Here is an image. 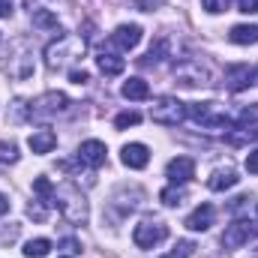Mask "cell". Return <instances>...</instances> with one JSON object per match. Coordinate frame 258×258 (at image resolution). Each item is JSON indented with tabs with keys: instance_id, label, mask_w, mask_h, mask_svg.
I'll use <instances>...</instances> for the list:
<instances>
[{
	"instance_id": "cell-34",
	"label": "cell",
	"mask_w": 258,
	"mask_h": 258,
	"mask_svg": "<svg viewBox=\"0 0 258 258\" xmlns=\"http://www.w3.org/2000/svg\"><path fill=\"white\" fill-rule=\"evenodd\" d=\"M246 171H249V174H258V150H249V156H246Z\"/></svg>"
},
{
	"instance_id": "cell-35",
	"label": "cell",
	"mask_w": 258,
	"mask_h": 258,
	"mask_svg": "<svg viewBox=\"0 0 258 258\" xmlns=\"http://www.w3.org/2000/svg\"><path fill=\"white\" fill-rule=\"evenodd\" d=\"M15 9V0H0V18H9Z\"/></svg>"
},
{
	"instance_id": "cell-38",
	"label": "cell",
	"mask_w": 258,
	"mask_h": 258,
	"mask_svg": "<svg viewBox=\"0 0 258 258\" xmlns=\"http://www.w3.org/2000/svg\"><path fill=\"white\" fill-rule=\"evenodd\" d=\"M66 258H69V255H66Z\"/></svg>"
},
{
	"instance_id": "cell-29",
	"label": "cell",
	"mask_w": 258,
	"mask_h": 258,
	"mask_svg": "<svg viewBox=\"0 0 258 258\" xmlns=\"http://www.w3.org/2000/svg\"><path fill=\"white\" fill-rule=\"evenodd\" d=\"M138 123H141V114L138 111H120L114 117V126L117 129H129V126H138Z\"/></svg>"
},
{
	"instance_id": "cell-27",
	"label": "cell",
	"mask_w": 258,
	"mask_h": 258,
	"mask_svg": "<svg viewBox=\"0 0 258 258\" xmlns=\"http://www.w3.org/2000/svg\"><path fill=\"white\" fill-rule=\"evenodd\" d=\"M252 123H258V102L243 105L240 114H237V126H252Z\"/></svg>"
},
{
	"instance_id": "cell-16",
	"label": "cell",
	"mask_w": 258,
	"mask_h": 258,
	"mask_svg": "<svg viewBox=\"0 0 258 258\" xmlns=\"http://www.w3.org/2000/svg\"><path fill=\"white\" fill-rule=\"evenodd\" d=\"M27 147H30L33 153H51V150L57 147V132H54V129H39V132H33V135L27 138Z\"/></svg>"
},
{
	"instance_id": "cell-15",
	"label": "cell",
	"mask_w": 258,
	"mask_h": 258,
	"mask_svg": "<svg viewBox=\"0 0 258 258\" xmlns=\"http://www.w3.org/2000/svg\"><path fill=\"white\" fill-rule=\"evenodd\" d=\"M213 219H216L213 204H198L192 213L186 216V228H189V231H207V228L213 225Z\"/></svg>"
},
{
	"instance_id": "cell-36",
	"label": "cell",
	"mask_w": 258,
	"mask_h": 258,
	"mask_svg": "<svg viewBox=\"0 0 258 258\" xmlns=\"http://www.w3.org/2000/svg\"><path fill=\"white\" fill-rule=\"evenodd\" d=\"M63 249L69 252V255H78V252H81V246H78V240H72V237H66V240H63Z\"/></svg>"
},
{
	"instance_id": "cell-28",
	"label": "cell",
	"mask_w": 258,
	"mask_h": 258,
	"mask_svg": "<svg viewBox=\"0 0 258 258\" xmlns=\"http://www.w3.org/2000/svg\"><path fill=\"white\" fill-rule=\"evenodd\" d=\"M18 159V150H15V144H9V141H0V171L6 168V165H12Z\"/></svg>"
},
{
	"instance_id": "cell-19",
	"label": "cell",
	"mask_w": 258,
	"mask_h": 258,
	"mask_svg": "<svg viewBox=\"0 0 258 258\" xmlns=\"http://www.w3.org/2000/svg\"><path fill=\"white\" fill-rule=\"evenodd\" d=\"M228 39L234 45H255L258 42V24H234Z\"/></svg>"
},
{
	"instance_id": "cell-21",
	"label": "cell",
	"mask_w": 258,
	"mask_h": 258,
	"mask_svg": "<svg viewBox=\"0 0 258 258\" xmlns=\"http://www.w3.org/2000/svg\"><path fill=\"white\" fill-rule=\"evenodd\" d=\"M30 18H33V24H36L39 30H54V33L60 36V21H57L54 12H48V9H33Z\"/></svg>"
},
{
	"instance_id": "cell-5",
	"label": "cell",
	"mask_w": 258,
	"mask_h": 258,
	"mask_svg": "<svg viewBox=\"0 0 258 258\" xmlns=\"http://www.w3.org/2000/svg\"><path fill=\"white\" fill-rule=\"evenodd\" d=\"M150 117L159 126H177V123L186 120V105L177 96H159L150 108Z\"/></svg>"
},
{
	"instance_id": "cell-32",
	"label": "cell",
	"mask_w": 258,
	"mask_h": 258,
	"mask_svg": "<svg viewBox=\"0 0 258 258\" xmlns=\"http://www.w3.org/2000/svg\"><path fill=\"white\" fill-rule=\"evenodd\" d=\"M69 81H72V84H87L90 75H87L84 69H69Z\"/></svg>"
},
{
	"instance_id": "cell-1",
	"label": "cell",
	"mask_w": 258,
	"mask_h": 258,
	"mask_svg": "<svg viewBox=\"0 0 258 258\" xmlns=\"http://www.w3.org/2000/svg\"><path fill=\"white\" fill-rule=\"evenodd\" d=\"M51 204L60 210V216H63L66 222H72V225H84L87 216H90L87 198H84V192H81L72 180H66V183H60V186H54Z\"/></svg>"
},
{
	"instance_id": "cell-14",
	"label": "cell",
	"mask_w": 258,
	"mask_h": 258,
	"mask_svg": "<svg viewBox=\"0 0 258 258\" xmlns=\"http://www.w3.org/2000/svg\"><path fill=\"white\" fill-rule=\"evenodd\" d=\"M120 159H123V165L126 168H147V162H150V150H147V144H138V141H132L126 144L123 150H120Z\"/></svg>"
},
{
	"instance_id": "cell-3",
	"label": "cell",
	"mask_w": 258,
	"mask_h": 258,
	"mask_svg": "<svg viewBox=\"0 0 258 258\" xmlns=\"http://www.w3.org/2000/svg\"><path fill=\"white\" fill-rule=\"evenodd\" d=\"M69 111V96L60 90H48L42 93L39 99H33L27 105V117L30 120H51V117H60Z\"/></svg>"
},
{
	"instance_id": "cell-26",
	"label": "cell",
	"mask_w": 258,
	"mask_h": 258,
	"mask_svg": "<svg viewBox=\"0 0 258 258\" xmlns=\"http://www.w3.org/2000/svg\"><path fill=\"white\" fill-rule=\"evenodd\" d=\"M192 252H195L192 240H177V243H174V246H171L162 258H192Z\"/></svg>"
},
{
	"instance_id": "cell-37",
	"label": "cell",
	"mask_w": 258,
	"mask_h": 258,
	"mask_svg": "<svg viewBox=\"0 0 258 258\" xmlns=\"http://www.w3.org/2000/svg\"><path fill=\"white\" fill-rule=\"evenodd\" d=\"M9 207H12V201L0 192V216H3V213H9Z\"/></svg>"
},
{
	"instance_id": "cell-11",
	"label": "cell",
	"mask_w": 258,
	"mask_h": 258,
	"mask_svg": "<svg viewBox=\"0 0 258 258\" xmlns=\"http://www.w3.org/2000/svg\"><path fill=\"white\" fill-rule=\"evenodd\" d=\"M138 42H141V27H138V24H120V27L108 36V45H114V48H120V51L135 48Z\"/></svg>"
},
{
	"instance_id": "cell-4",
	"label": "cell",
	"mask_w": 258,
	"mask_h": 258,
	"mask_svg": "<svg viewBox=\"0 0 258 258\" xmlns=\"http://www.w3.org/2000/svg\"><path fill=\"white\" fill-rule=\"evenodd\" d=\"M3 69H6L12 78H18V81H24V78L33 75V48L27 45V39H15V42H12L9 60L3 63Z\"/></svg>"
},
{
	"instance_id": "cell-2",
	"label": "cell",
	"mask_w": 258,
	"mask_h": 258,
	"mask_svg": "<svg viewBox=\"0 0 258 258\" xmlns=\"http://www.w3.org/2000/svg\"><path fill=\"white\" fill-rule=\"evenodd\" d=\"M84 54V39L72 36V33H60L54 42L45 45V66L48 69H63L66 63L78 60Z\"/></svg>"
},
{
	"instance_id": "cell-22",
	"label": "cell",
	"mask_w": 258,
	"mask_h": 258,
	"mask_svg": "<svg viewBox=\"0 0 258 258\" xmlns=\"http://www.w3.org/2000/svg\"><path fill=\"white\" fill-rule=\"evenodd\" d=\"M168 54V39H156V45H150V51L138 60V63L144 66V69H150V66H156V63H162V57Z\"/></svg>"
},
{
	"instance_id": "cell-7",
	"label": "cell",
	"mask_w": 258,
	"mask_h": 258,
	"mask_svg": "<svg viewBox=\"0 0 258 258\" xmlns=\"http://www.w3.org/2000/svg\"><path fill=\"white\" fill-rule=\"evenodd\" d=\"M258 237V225L252 219H237V222H231L228 228H225V234H222V246L225 249H240V246H246L249 240H255Z\"/></svg>"
},
{
	"instance_id": "cell-8",
	"label": "cell",
	"mask_w": 258,
	"mask_h": 258,
	"mask_svg": "<svg viewBox=\"0 0 258 258\" xmlns=\"http://www.w3.org/2000/svg\"><path fill=\"white\" fill-rule=\"evenodd\" d=\"M186 117H192L201 129H228L231 120L225 114H213V102H192L186 105Z\"/></svg>"
},
{
	"instance_id": "cell-12",
	"label": "cell",
	"mask_w": 258,
	"mask_h": 258,
	"mask_svg": "<svg viewBox=\"0 0 258 258\" xmlns=\"http://www.w3.org/2000/svg\"><path fill=\"white\" fill-rule=\"evenodd\" d=\"M174 75L183 87H195V84H207V69L195 60H186V63L174 66Z\"/></svg>"
},
{
	"instance_id": "cell-6",
	"label": "cell",
	"mask_w": 258,
	"mask_h": 258,
	"mask_svg": "<svg viewBox=\"0 0 258 258\" xmlns=\"http://www.w3.org/2000/svg\"><path fill=\"white\" fill-rule=\"evenodd\" d=\"M165 237H168V228H165L159 219H144V222H138L135 231H132V240H135L138 249H153V246H159Z\"/></svg>"
},
{
	"instance_id": "cell-31",
	"label": "cell",
	"mask_w": 258,
	"mask_h": 258,
	"mask_svg": "<svg viewBox=\"0 0 258 258\" xmlns=\"http://www.w3.org/2000/svg\"><path fill=\"white\" fill-rule=\"evenodd\" d=\"M228 3H231V0H201V6H204L210 15H219V12H225V9H228Z\"/></svg>"
},
{
	"instance_id": "cell-33",
	"label": "cell",
	"mask_w": 258,
	"mask_h": 258,
	"mask_svg": "<svg viewBox=\"0 0 258 258\" xmlns=\"http://www.w3.org/2000/svg\"><path fill=\"white\" fill-rule=\"evenodd\" d=\"M237 9L246 12V15H252V12H258V0H237Z\"/></svg>"
},
{
	"instance_id": "cell-30",
	"label": "cell",
	"mask_w": 258,
	"mask_h": 258,
	"mask_svg": "<svg viewBox=\"0 0 258 258\" xmlns=\"http://www.w3.org/2000/svg\"><path fill=\"white\" fill-rule=\"evenodd\" d=\"M33 192L39 195V198H45V201H51L54 186H51V180H48V177H36V180H33Z\"/></svg>"
},
{
	"instance_id": "cell-10",
	"label": "cell",
	"mask_w": 258,
	"mask_h": 258,
	"mask_svg": "<svg viewBox=\"0 0 258 258\" xmlns=\"http://www.w3.org/2000/svg\"><path fill=\"white\" fill-rule=\"evenodd\" d=\"M78 162L81 165H87V168H102L105 165V156H108V150H105V144L102 141H96V138H90V141H81L78 144Z\"/></svg>"
},
{
	"instance_id": "cell-24",
	"label": "cell",
	"mask_w": 258,
	"mask_h": 258,
	"mask_svg": "<svg viewBox=\"0 0 258 258\" xmlns=\"http://www.w3.org/2000/svg\"><path fill=\"white\" fill-rule=\"evenodd\" d=\"M48 252H51V240L48 237H36V240L24 243V255L27 258H45Z\"/></svg>"
},
{
	"instance_id": "cell-18",
	"label": "cell",
	"mask_w": 258,
	"mask_h": 258,
	"mask_svg": "<svg viewBox=\"0 0 258 258\" xmlns=\"http://www.w3.org/2000/svg\"><path fill=\"white\" fill-rule=\"evenodd\" d=\"M96 66H99V72H102V75L114 78V75H120V72L126 69V60H123V57H117L114 51H99V54H96Z\"/></svg>"
},
{
	"instance_id": "cell-23",
	"label": "cell",
	"mask_w": 258,
	"mask_h": 258,
	"mask_svg": "<svg viewBox=\"0 0 258 258\" xmlns=\"http://www.w3.org/2000/svg\"><path fill=\"white\" fill-rule=\"evenodd\" d=\"M159 201H162L165 207H180V204L186 201V189H183L180 183H171V186H165V189L159 192Z\"/></svg>"
},
{
	"instance_id": "cell-17",
	"label": "cell",
	"mask_w": 258,
	"mask_h": 258,
	"mask_svg": "<svg viewBox=\"0 0 258 258\" xmlns=\"http://www.w3.org/2000/svg\"><path fill=\"white\" fill-rule=\"evenodd\" d=\"M237 171L234 168H216L210 177H207V189H213V192H225V189H231V186H237Z\"/></svg>"
},
{
	"instance_id": "cell-13",
	"label": "cell",
	"mask_w": 258,
	"mask_h": 258,
	"mask_svg": "<svg viewBox=\"0 0 258 258\" xmlns=\"http://www.w3.org/2000/svg\"><path fill=\"white\" fill-rule=\"evenodd\" d=\"M165 177H168L171 183H186V180H192L195 177V162L189 159V156H177V159H171L168 168H165Z\"/></svg>"
},
{
	"instance_id": "cell-9",
	"label": "cell",
	"mask_w": 258,
	"mask_h": 258,
	"mask_svg": "<svg viewBox=\"0 0 258 258\" xmlns=\"http://www.w3.org/2000/svg\"><path fill=\"white\" fill-rule=\"evenodd\" d=\"M258 81V69L249 63H231L225 66V87L228 90H246V87H252Z\"/></svg>"
},
{
	"instance_id": "cell-25",
	"label": "cell",
	"mask_w": 258,
	"mask_h": 258,
	"mask_svg": "<svg viewBox=\"0 0 258 258\" xmlns=\"http://www.w3.org/2000/svg\"><path fill=\"white\" fill-rule=\"evenodd\" d=\"M51 207H54L51 201H45V198H36V201H33L30 207H27V216H30V219H36V222H45V219H48V210H51Z\"/></svg>"
},
{
	"instance_id": "cell-20",
	"label": "cell",
	"mask_w": 258,
	"mask_h": 258,
	"mask_svg": "<svg viewBox=\"0 0 258 258\" xmlns=\"http://www.w3.org/2000/svg\"><path fill=\"white\" fill-rule=\"evenodd\" d=\"M120 93H123L126 99H132V102H141V99H147V96H150V87H147V81H144V78H129V81H123Z\"/></svg>"
}]
</instances>
